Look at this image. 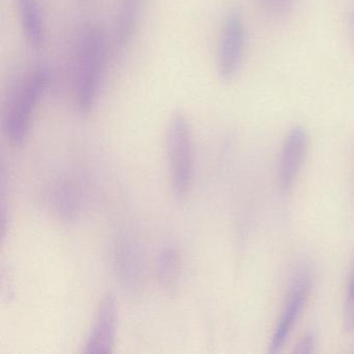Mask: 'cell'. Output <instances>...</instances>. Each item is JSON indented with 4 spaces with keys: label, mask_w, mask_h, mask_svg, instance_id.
<instances>
[{
    "label": "cell",
    "mask_w": 354,
    "mask_h": 354,
    "mask_svg": "<svg viewBox=\"0 0 354 354\" xmlns=\"http://www.w3.org/2000/svg\"><path fill=\"white\" fill-rule=\"evenodd\" d=\"M107 55V39L100 26L84 30L78 46L74 94L76 109L82 115L94 111L98 101Z\"/></svg>",
    "instance_id": "obj_1"
},
{
    "label": "cell",
    "mask_w": 354,
    "mask_h": 354,
    "mask_svg": "<svg viewBox=\"0 0 354 354\" xmlns=\"http://www.w3.org/2000/svg\"><path fill=\"white\" fill-rule=\"evenodd\" d=\"M50 78V70L40 66L14 92L3 117L5 134L13 146H21L26 142L35 111L48 88Z\"/></svg>",
    "instance_id": "obj_2"
},
{
    "label": "cell",
    "mask_w": 354,
    "mask_h": 354,
    "mask_svg": "<svg viewBox=\"0 0 354 354\" xmlns=\"http://www.w3.org/2000/svg\"><path fill=\"white\" fill-rule=\"evenodd\" d=\"M167 151L171 188L177 198L189 189L194 173V138L187 115L177 111L171 115L167 130Z\"/></svg>",
    "instance_id": "obj_3"
},
{
    "label": "cell",
    "mask_w": 354,
    "mask_h": 354,
    "mask_svg": "<svg viewBox=\"0 0 354 354\" xmlns=\"http://www.w3.org/2000/svg\"><path fill=\"white\" fill-rule=\"evenodd\" d=\"M246 45V28L237 10L225 16L217 48V75L223 82H230L239 73Z\"/></svg>",
    "instance_id": "obj_4"
},
{
    "label": "cell",
    "mask_w": 354,
    "mask_h": 354,
    "mask_svg": "<svg viewBox=\"0 0 354 354\" xmlns=\"http://www.w3.org/2000/svg\"><path fill=\"white\" fill-rule=\"evenodd\" d=\"M113 268L125 289L136 291L145 277L144 254L138 240L129 232H121L113 244Z\"/></svg>",
    "instance_id": "obj_5"
},
{
    "label": "cell",
    "mask_w": 354,
    "mask_h": 354,
    "mask_svg": "<svg viewBox=\"0 0 354 354\" xmlns=\"http://www.w3.org/2000/svg\"><path fill=\"white\" fill-rule=\"evenodd\" d=\"M310 290H312V281L310 275L308 273L298 274L294 279L285 308L269 344L270 353L275 354L281 351L294 325L304 312V306H306V302L310 297Z\"/></svg>",
    "instance_id": "obj_6"
},
{
    "label": "cell",
    "mask_w": 354,
    "mask_h": 354,
    "mask_svg": "<svg viewBox=\"0 0 354 354\" xmlns=\"http://www.w3.org/2000/svg\"><path fill=\"white\" fill-rule=\"evenodd\" d=\"M308 131L301 126L292 128L286 136L279 165V183L281 192H289L295 183L308 155Z\"/></svg>",
    "instance_id": "obj_7"
},
{
    "label": "cell",
    "mask_w": 354,
    "mask_h": 354,
    "mask_svg": "<svg viewBox=\"0 0 354 354\" xmlns=\"http://www.w3.org/2000/svg\"><path fill=\"white\" fill-rule=\"evenodd\" d=\"M117 327V300L113 294H107L99 304L84 352L88 354L111 353L115 347Z\"/></svg>",
    "instance_id": "obj_8"
},
{
    "label": "cell",
    "mask_w": 354,
    "mask_h": 354,
    "mask_svg": "<svg viewBox=\"0 0 354 354\" xmlns=\"http://www.w3.org/2000/svg\"><path fill=\"white\" fill-rule=\"evenodd\" d=\"M144 0H119L113 24L111 48L113 57L121 59L136 34Z\"/></svg>",
    "instance_id": "obj_9"
},
{
    "label": "cell",
    "mask_w": 354,
    "mask_h": 354,
    "mask_svg": "<svg viewBox=\"0 0 354 354\" xmlns=\"http://www.w3.org/2000/svg\"><path fill=\"white\" fill-rule=\"evenodd\" d=\"M18 17L26 42L40 50L46 42V26L41 0H16Z\"/></svg>",
    "instance_id": "obj_10"
},
{
    "label": "cell",
    "mask_w": 354,
    "mask_h": 354,
    "mask_svg": "<svg viewBox=\"0 0 354 354\" xmlns=\"http://www.w3.org/2000/svg\"><path fill=\"white\" fill-rule=\"evenodd\" d=\"M55 211L64 221H73L80 210V196L77 188L69 182L57 186L53 196Z\"/></svg>",
    "instance_id": "obj_11"
},
{
    "label": "cell",
    "mask_w": 354,
    "mask_h": 354,
    "mask_svg": "<svg viewBox=\"0 0 354 354\" xmlns=\"http://www.w3.org/2000/svg\"><path fill=\"white\" fill-rule=\"evenodd\" d=\"M180 259L177 250L167 248L160 252L157 261V277L163 289L175 291L179 281Z\"/></svg>",
    "instance_id": "obj_12"
},
{
    "label": "cell",
    "mask_w": 354,
    "mask_h": 354,
    "mask_svg": "<svg viewBox=\"0 0 354 354\" xmlns=\"http://www.w3.org/2000/svg\"><path fill=\"white\" fill-rule=\"evenodd\" d=\"M343 323L344 329L346 331L354 330V272L348 287L347 296H346Z\"/></svg>",
    "instance_id": "obj_13"
},
{
    "label": "cell",
    "mask_w": 354,
    "mask_h": 354,
    "mask_svg": "<svg viewBox=\"0 0 354 354\" xmlns=\"http://www.w3.org/2000/svg\"><path fill=\"white\" fill-rule=\"evenodd\" d=\"M265 9L273 15H283L291 9L293 0H262Z\"/></svg>",
    "instance_id": "obj_14"
},
{
    "label": "cell",
    "mask_w": 354,
    "mask_h": 354,
    "mask_svg": "<svg viewBox=\"0 0 354 354\" xmlns=\"http://www.w3.org/2000/svg\"><path fill=\"white\" fill-rule=\"evenodd\" d=\"M315 347H316V335L313 331H310L298 342L293 351L296 354H310L314 352Z\"/></svg>",
    "instance_id": "obj_15"
},
{
    "label": "cell",
    "mask_w": 354,
    "mask_h": 354,
    "mask_svg": "<svg viewBox=\"0 0 354 354\" xmlns=\"http://www.w3.org/2000/svg\"><path fill=\"white\" fill-rule=\"evenodd\" d=\"M82 1H84V3H86V1H88V0H82Z\"/></svg>",
    "instance_id": "obj_16"
}]
</instances>
